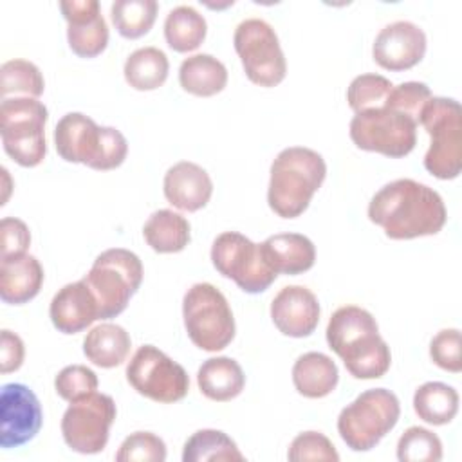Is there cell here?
Masks as SVG:
<instances>
[{"label": "cell", "mask_w": 462, "mask_h": 462, "mask_svg": "<svg viewBox=\"0 0 462 462\" xmlns=\"http://www.w3.org/2000/svg\"><path fill=\"white\" fill-rule=\"evenodd\" d=\"M368 218L393 240L437 235L448 218L442 197L413 179L384 184L368 204Z\"/></svg>", "instance_id": "obj_1"}, {"label": "cell", "mask_w": 462, "mask_h": 462, "mask_svg": "<svg viewBox=\"0 0 462 462\" xmlns=\"http://www.w3.org/2000/svg\"><path fill=\"white\" fill-rule=\"evenodd\" d=\"M327 343L356 379H377L390 368V346L379 336L375 318L357 305L334 310L327 325Z\"/></svg>", "instance_id": "obj_2"}, {"label": "cell", "mask_w": 462, "mask_h": 462, "mask_svg": "<svg viewBox=\"0 0 462 462\" xmlns=\"http://www.w3.org/2000/svg\"><path fill=\"white\" fill-rule=\"evenodd\" d=\"M325 175V159L316 150L305 146L282 150L271 164L269 208L282 218L300 217L323 184Z\"/></svg>", "instance_id": "obj_3"}, {"label": "cell", "mask_w": 462, "mask_h": 462, "mask_svg": "<svg viewBox=\"0 0 462 462\" xmlns=\"http://www.w3.org/2000/svg\"><path fill=\"white\" fill-rule=\"evenodd\" d=\"M54 144L63 161L101 171L121 166L128 153V143L117 128L99 126L81 112H69L58 121Z\"/></svg>", "instance_id": "obj_4"}, {"label": "cell", "mask_w": 462, "mask_h": 462, "mask_svg": "<svg viewBox=\"0 0 462 462\" xmlns=\"http://www.w3.org/2000/svg\"><path fill=\"white\" fill-rule=\"evenodd\" d=\"M92 291L99 319L119 316L143 282V263L139 256L123 247L103 251L81 278Z\"/></svg>", "instance_id": "obj_5"}, {"label": "cell", "mask_w": 462, "mask_h": 462, "mask_svg": "<svg viewBox=\"0 0 462 462\" xmlns=\"http://www.w3.org/2000/svg\"><path fill=\"white\" fill-rule=\"evenodd\" d=\"M419 125L431 137L424 168L437 179H455L462 168V108L451 97L431 96L424 105Z\"/></svg>", "instance_id": "obj_6"}, {"label": "cell", "mask_w": 462, "mask_h": 462, "mask_svg": "<svg viewBox=\"0 0 462 462\" xmlns=\"http://www.w3.org/2000/svg\"><path fill=\"white\" fill-rule=\"evenodd\" d=\"M401 404L393 392L372 388L346 404L337 417V431L352 451H368L393 430Z\"/></svg>", "instance_id": "obj_7"}, {"label": "cell", "mask_w": 462, "mask_h": 462, "mask_svg": "<svg viewBox=\"0 0 462 462\" xmlns=\"http://www.w3.org/2000/svg\"><path fill=\"white\" fill-rule=\"evenodd\" d=\"M49 112L36 97H4L0 137L5 153L20 166H38L47 153L45 123Z\"/></svg>", "instance_id": "obj_8"}, {"label": "cell", "mask_w": 462, "mask_h": 462, "mask_svg": "<svg viewBox=\"0 0 462 462\" xmlns=\"http://www.w3.org/2000/svg\"><path fill=\"white\" fill-rule=\"evenodd\" d=\"M182 318L191 343L206 352H218L235 337L231 307L226 296L211 283H195L186 291Z\"/></svg>", "instance_id": "obj_9"}, {"label": "cell", "mask_w": 462, "mask_h": 462, "mask_svg": "<svg viewBox=\"0 0 462 462\" xmlns=\"http://www.w3.org/2000/svg\"><path fill=\"white\" fill-rule=\"evenodd\" d=\"M233 45L254 85L276 87L283 81L287 61L271 23L262 18L242 20L235 29Z\"/></svg>", "instance_id": "obj_10"}, {"label": "cell", "mask_w": 462, "mask_h": 462, "mask_svg": "<svg viewBox=\"0 0 462 462\" xmlns=\"http://www.w3.org/2000/svg\"><path fill=\"white\" fill-rule=\"evenodd\" d=\"M211 262L222 276L249 294L267 291L278 276L265 262L260 244L236 231H226L215 238Z\"/></svg>", "instance_id": "obj_11"}, {"label": "cell", "mask_w": 462, "mask_h": 462, "mask_svg": "<svg viewBox=\"0 0 462 462\" xmlns=\"http://www.w3.org/2000/svg\"><path fill=\"white\" fill-rule=\"evenodd\" d=\"M350 139L366 152L404 157L417 143V123L388 106L357 112L350 121Z\"/></svg>", "instance_id": "obj_12"}, {"label": "cell", "mask_w": 462, "mask_h": 462, "mask_svg": "<svg viewBox=\"0 0 462 462\" xmlns=\"http://www.w3.org/2000/svg\"><path fill=\"white\" fill-rule=\"evenodd\" d=\"M126 379L137 393L155 402H177L189 390L186 370L153 345L135 350L126 365Z\"/></svg>", "instance_id": "obj_13"}, {"label": "cell", "mask_w": 462, "mask_h": 462, "mask_svg": "<svg viewBox=\"0 0 462 462\" xmlns=\"http://www.w3.org/2000/svg\"><path fill=\"white\" fill-rule=\"evenodd\" d=\"M116 413V402L106 393L92 392L72 401L61 419L63 440L70 449L83 455L103 451L108 442Z\"/></svg>", "instance_id": "obj_14"}, {"label": "cell", "mask_w": 462, "mask_h": 462, "mask_svg": "<svg viewBox=\"0 0 462 462\" xmlns=\"http://www.w3.org/2000/svg\"><path fill=\"white\" fill-rule=\"evenodd\" d=\"M43 413L34 392L22 383H7L0 395V446L18 448L42 428Z\"/></svg>", "instance_id": "obj_15"}, {"label": "cell", "mask_w": 462, "mask_h": 462, "mask_svg": "<svg viewBox=\"0 0 462 462\" xmlns=\"http://www.w3.org/2000/svg\"><path fill=\"white\" fill-rule=\"evenodd\" d=\"M426 52L424 31L408 20L384 25L374 40L372 56L386 70H406L415 67Z\"/></svg>", "instance_id": "obj_16"}, {"label": "cell", "mask_w": 462, "mask_h": 462, "mask_svg": "<svg viewBox=\"0 0 462 462\" xmlns=\"http://www.w3.org/2000/svg\"><path fill=\"white\" fill-rule=\"evenodd\" d=\"M67 20V40L79 58H94L106 49L108 25L101 14L97 0H65L60 2Z\"/></svg>", "instance_id": "obj_17"}, {"label": "cell", "mask_w": 462, "mask_h": 462, "mask_svg": "<svg viewBox=\"0 0 462 462\" xmlns=\"http://www.w3.org/2000/svg\"><path fill=\"white\" fill-rule=\"evenodd\" d=\"M319 303L303 285L283 287L271 303V319L289 337H307L319 323Z\"/></svg>", "instance_id": "obj_18"}, {"label": "cell", "mask_w": 462, "mask_h": 462, "mask_svg": "<svg viewBox=\"0 0 462 462\" xmlns=\"http://www.w3.org/2000/svg\"><path fill=\"white\" fill-rule=\"evenodd\" d=\"M52 325L63 334H78L99 319L97 301L83 280L63 285L49 307Z\"/></svg>", "instance_id": "obj_19"}, {"label": "cell", "mask_w": 462, "mask_h": 462, "mask_svg": "<svg viewBox=\"0 0 462 462\" xmlns=\"http://www.w3.org/2000/svg\"><path fill=\"white\" fill-rule=\"evenodd\" d=\"M213 193L209 173L189 161H180L168 168L164 175L166 200L182 211H199L204 208Z\"/></svg>", "instance_id": "obj_20"}, {"label": "cell", "mask_w": 462, "mask_h": 462, "mask_svg": "<svg viewBox=\"0 0 462 462\" xmlns=\"http://www.w3.org/2000/svg\"><path fill=\"white\" fill-rule=\"evenodd\" d=\"M260 247L265 262L276 274H301L316 262L314 244L300 233L271 235Z\"/></svg>", "instance_id": "obj_21"}, {"label": "cell", "mask_w": 462, "mask_h": 462, "mask_svg": "<svg viewBox=\"0 0 462 462\" xmlns=\"http://www.w3.org/2000/svg\"><path fill=\"white\" fill-rule=\"evenodd\" d=\"M42 283L43 269L32 254L0 258V298L5 303H27L40 292Z\"/></svg>", "instance_id": "obj_22"}, {"label": "cell", "mask_w": 462, "mask_h": 462, "mask_svg": "<svg viewBox=\"0 0 462 462\" xmlns=\"http://www.w3.org/2000/svg\"><path fill=\"white\" fill-rule=\"evenodd\" d=\"M197 383L200 392L217 402H226L240 395L245 386V375L242 366L226 356L206 359L199 372Z\"/></svg>", "instance_id": "obj_23"}, {"label": "cell", "mask_w": 462, "mask_h": 462, "mask_svg": "<svg viewBox=\"0 0 462 462\" xmlns=\"http://www.w3.org/2000/svg\"><path fill=\"white\" fill-rule=\"evenodd\" d=\"M339 381L336 363L321 352H307L300 356L292 366V383L298 393L309 399L328 395Z\"/></svg>", "instance_id": "obj_24"}, {"label": "cell", "mask_w": 462, "mask_h": 462, "mask_svg": "<svg viewBox=\"0 0 462 462\" xmlns=\"http://www.w3.org/2000/svg\"><path fill=\"white\" fill-rule=\"evenodd\" d=\"M132 346L128 332L121 325L101 323L87 332L83 339V354L90 363L101 368L119 366Z\"/></svg>", "instance_id": "obj_25"}, {"label": "cell", "mask_w": 462, "mask_h": 462, "mask_svg": "<svg viewBox=\"0 0 462 462\" xmlns=\"http://www.w3.org/2000/svg\"><path fill=\"white\" fill-rule=\"evenodd\" d=\"M179 81L186 92L209 97L224 90L227 83V69L211 54H193L180 63Z\"/></svg>", "instance_id": "obj_26"}, {"label": "cell", "mask_w": 462, "mask_h": 462, "mask_svg": "<svg viewBox=\"0 0 462 462\" xmlns=\"http://www.w3.org/2000/svg\"><path fill=\"white\" fill-rule=\"evenodd\" d=\"M146 244L155 253H179L189 242V222L171 209H159L143 226Z\"/></svg>", "instance_id": "obj_27"}, {"label": "cell", "mask_w": 462, "mask_h": 462, "mask_svg": "<svg viewBox=\"0 0 462 462\" xmlns=\"http://www.w3.org/2000/svg\"><path fill=\"white\" fill-rule=\"evenodd\" d=\"M413 410L428 424H448L458 411V393L446 383H424L413 393Z\"/></svg>", "instance_id": "obj_28"}, {"label": "cell", "mask_w": 462, "mask_h": 462, "mask_svg": "<svg viewBox=\"0 0 462 462\" xmlns=\"http://www.w3.org/2000/svg\"><path fill=\"white\" fill-rule=\"evenodd\" d=\"M170 63L166 54L157 47H141L125 61V79L135 90H155L168 78Z\"/></svg>", "instance_id": "obj_29"}, {"label": "cell", "mask_w": 462, "mask_h": 462, "mask_svg": "<svg viewBox=\"0 0 462 462\" xmlns=\"http://www.w3.org/2000/svg\"><path fill=\"white\" fill-rule=\"evenodd\" d=\"M206 20L191 5L173 7L164 20L166 43L177 52L195 51L206 38Z\"/></svg>", "instance_id": "obj_30"}, {"label": "cell", "mask_w": 462, "mask_h": 462, "mask_svg": "<svg viewBox=\"0 0 462 462\" xmlns=\"http://www.w3.org/2000/svg\"><path fill=\"white\" fill-rule=\"evenodd\" d=\"M184 462H209V460H244V455L220 430H199L184 444Z\"/></svg>", "instance_id": "obj_31"}, {"label": "cell", "mask_w": 462, "mask_h": 462, "mask_svg": "<svg viewBox=\"0 0 462 462\" xmlns=\"http://www.w3.org/2000/svg\"><path fill=\"white\" fill-rule=\"evenodd\" d=\"M157 9L155 0H116L110 7V16L123 38L135 40L152 29Z\"/></svg>", "instance_id": "obj_32"}, {"label": "cell", "mask_w": 462, "mask_h": 462, "mask_svg": "<svg viewBox=\"0 0 462 462\" xmlns=\"http://www.w3.org/2000/svg\"><path fill=\"white\" fill-rule=\"evenodd\" d=\"M45 81L40 69L27 60H9L0 67V94L2 99L7 94H25L27 97H38L43 94Z\"/></svg>", "instance_id": "obj_33"}, {"label": "cell", "mask_w": 462, "mask_h": 462, "mask_svg": "<svg viewBox=\"0 0 462 462\" xmlns=\"http://www.w3.org/2000/svg\"><path fill=\"white\" fill-rule=\"evenodd\" d=\"M393 83L381 74H361L352 79L346 90V101L350 108L357 112L374 110L384 106Z\"/></svg>", "instance_id": "obj_34"}, {"label": "cell", "mask_w": 462, "mask_h": 462, "mask_svg": "<svg viewBox=\"0 0 462 462\" xmlns=\"http://www.w3.org/2000/svg\"><path fill=\"white\" fill-rule=\"evenodd\" d=\"M397 458L401 462H439L442 458V442L433 431L411 426L397 442Z\"/></svg>", "instance_id": "obj_35"}, {"label": "cell", "mask_w": 462, "mask_h": 462, "mask_svg": "<svg viewBox=\"0 0 462 462\" xmlns=\"http://www.w3.org/2000/svg\"><path fill=\"white\" fill-rule=\"evenodd\" d=\"M117 462H162L166 460V444L161 437L150 431H135L128 435L119 451L116 453Z\"/></svg>", "instance_id": "obj_36"}, {"label": "cell", "mask_w": 462, "mask_h": 462, "mask_svg": "<svg viewBox=\"0 0 462 462\" xmlns=\"http://www.w3.org/2000/svg\"><path fill=\"white\" fill-rule=\"evenodd\" d=\"M431 97V90L422 81H404L401 85H393V88L388 94V99L384 106L401 112L408 117H411L419 125L420 112L428 99Z\"/></svg>", "instance_id": "obj_37"}, {"label": "cell", "mask_w": 462, "mask_h": 462, "mask_svg": "<svg viewBox=\"0 0 462 462\" xmlns=\"http://www.w3.org/2000/svg\"><path fill=\"white\" fill-rule=\"evenodd\" d=\"M54 388L61 399L72 402L96 392L97 375L85 365H69L58 372Z\"/></svg>", "instance_id": "obj_38"}, {"label": "cell", "mask_w": 462, "mask_h": 462, "mask_svg": "<svg viewBox=\"0 0 462 462\" xmlns=\"http://www.w3.org/2000/svg\"><path fill=\"white\" fill-rule=\"evenodd\" d=\"M287 458L292 462H303V460H327V462H337L339 455L334 448V444L319 431H303L289 446Z\"/></svg>", "instance_id": "obj_39"}, {"label": "cell", "mask_w": 462, "mask_h": 462, "mask_svg": "<svg viewBox=\"0 0 462 462\" xmlns=\"http://www.w3.org/2000/svg\"><path fill=\"white\" fill-rule=\"evenodd\" d=\"M430 356L442 370L458 374L462 370L458 328H444L437 332L430 343Z\"/></svg>", "instance_id": "obj_40"}, {"label": "cell", "mask_w": 462, "mask_h": 462, "mask_svg": "<svg viewBox=\"0 0 462 462\" xmlns=\"http://www.w3.org/2000/svg\"><path fill=\"white\" fill-rule=\"evenodd\" d=\"M31 233L25 222L14 217H5L0 222V258H9L27 253Z\"/></svg>", "instance_id": "obj_41"}, {"label": "cell", "mask_w": 462, "mask_h": 462, "mask_svg": "<svg viewBox=\"0 0 462 462\" xmlns=\"http://www.w3.org/2000/svg\"><path fill=\"white\" fill-rule=\"evenodd\" d=\"M25 356L23 341L14 332L4 328L0 334V370L2 374L14 372L22 366Z\"/></svg>", "instance_id": "obj_42"}]
</instances>
